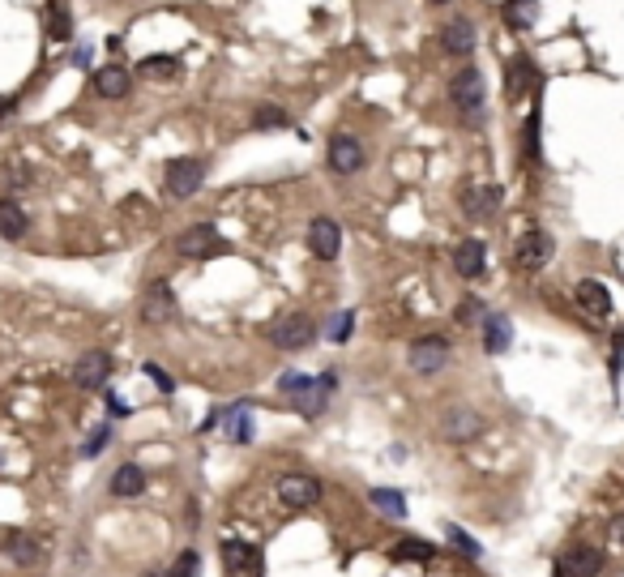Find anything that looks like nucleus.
I'll return each mask as SVG.
<instances>
[{"label": "nucleus", "instance_id": "1", "mask_svg": "<svg viewBox=\"0 0 624 577\" xmlns=\"http://www.w3.org/2000/svg\"><path fill=\"white\" fill-rule=\"evenodd\" d=\"M449 103L457 107V116L462 124H471V129H480L488 121V112H483V103H488V86H483V73L480 69H457L449 77Z\"/></svg>", "mask_w": 624, "mask_h": 577}, {"label": "nucleus", "instance_id": "2", "mask_svg": "<svg viewBox=\"0 0 624 577\" xmlns=\"http://www.w3.org/2000/svg\"><path fill=\"white\" fill-rule=\"evenodd\" d=\"M449 338H441V334H424V338H415L410 342V351H407V363L419 372V377H436L445 363H449Z\"/></svg>", "mask_w": 624, "mask_h": 577}, {"label": "nucleus", "instance_id": "3", "mask_svg": "<svg viewBox=\"0 0 624 577\" xmlns=\"http://www.w3.org/2000/svg\"><path fill=\"white\" fill-rule=\"evenodd\" d=\"M231 244L218 236V227H210V222H197V227H189L180 240H176V253L180 257H189V261H206V257H222Z\"/></svg>", "mask_w": 624, "mask_h": 577}, {"label": "nucleus", "instance_id": "4", "mask_svg": "<svg viewBox=\"0 0 624 577\" xmlns=\"http://www.w3.org/2000/svg\"><path fill=\"white\" fill-rule=\"evenodd\" d=\"M556 253V240L548 236V231H526V236H518V244H513V265L522 269V274H539L543 265L552 261Z\"/></svg>", "mask_w": 624, "mask_h": 577}, {"label": "nucleus", "instance_id": "5", "mask_svg": "<svg viewBox=\"0 0 624 577\" xmlns=\"http://www.w3.org/2000/svg\"><path fill=\"white\" fill-rule=\"evenodd\" d=\"M312 334H316V325H312V316H304V313H287L269 325V342H274L278 351H304L312 342Z\"/></svg>", "mask_w": 624, "mask_h": 577}, {"label": "nucleus", "instance_id": "6", "mask_svg": "<svg viewBox=\"0 0 624 577\" xmlns=\"http://www.w3.org/2000/svg\"><path fill=\"white\" fill-rule=\"evenodd\" d=\"M325 163L334 175H355L363 168V145L355 133H334L330 137V150H325Z\"/></svg>", "mask_w": 624, "mask_h": 577}, {"label": "nucleus", "instance_id": "7", "mask_svg": "<svg viewBox=\"0 0 624 577\" xmlns=\"http://www.w3.org/2000/svg\"><path fill=\"white\" fill-rule=\"evenodd\" d=\"M278 501L287 509H312L321 501V480L316 475H283L278 480Z\"/></svg>", "mask_w": 624, "mask_h": 577}, {"label": "nucleus", "instance_id": "8", "mask_svg": "<svg viewBox=\"0 0 624 577\" xmlns=\"http://www.w3.org/2000/svg\"><path fill=\"white\" fill-rule=\"evenodd\" d=\"M0 552L13 565H22V569H35L43 560V543L35 534H26V530H0Z\"/></svg>", "mask_w": 624, "mask_h": 577}, {"label": "nucleus", "instance_id": "9", "mask_svg": "<svg viewBox=\"0 0 624 577\" xmlns=\"http://www.w3.org/2000/svg\"><path fill=\"white\" fill-rule=\"evenodd\" d=\"M107 377H112V355L107 351H86L73 363V385L77 389H107Z\"/></svg>", "mask_w": 624, "mask_h": 577}, {"label": "nucleus", "instance_id": "10", "mask_svg": "<svg viewBox=\"0 0 624 577\" xmlns=\"http://www.w3.org/2000/svg\"><path fill=\"white\" fill-rule=\"evenodd\" d=\"M308 253L316 257V261H334L338 253H342V227H338L334 218H312Z\"/></svg>", "mask_w": 624, "mask_h": 577}, {"label": "nucleus", "instance_id": "11", "mask_svg": "<svg viewBox=\"0 0 624 577\" xmlns=\"http://www.w3.org/2000/svg\"><path fill=\"white\" fill-rule=\"evenodd\" d=\"M556 569L565 577H595L603 569V552L590 548V543H573V548H565V556L556 560Z\"/></svg>", "mask_w": 624, "mask_h": 577}, {"label": "nucleus", "instance_id": "12", "mask_svg": "<svg viewBox=\"0 0 624 577\" xmlns=\"http://www.w3.org/2000/svg\"><path fill=\"white\" fill-rule=\"evenodd\" d=\"M171 316H176V291L159 278V283H150V287L142 291V321L163 325V321H171Z\"/></svg>", "mask_w": 624, "mask_h": 577}, {"label": "nucleus", "instance_id": "13", "mask_svg": "<svg viewBox=\"0 0 624 577\" xmlns=\"http://www.w3.org/2000/svg\"><path fill=\"white\" fill-rule=\"evenodd\" d=\"M496 210H501V189L496 184H471L462 192V214L466 218L488 222V218H496Z\"/></svg>", "mask_w": 624, "mask_h": 577}, {"label": "nucleus", "instance_id": "14", "mask_svg": "<svg viewBox=\"0 0 624 577\" xmlns=\"http://www.w3.org/2000/svg\"><path fill=\"white\" fill-rule=\"evenodd\" d=\"M222 565L231 577H261V548L231 539V543H222Z\"/></svg>", "mask_w": 624, "mask_h": 577}, {"label": "nucleus", "instance_id": "15", "mask_svg": "<svg viewBox=\"0 0 624 577\" xmlns=\"http://www.w3.org/2000/svg\"><path fill=\"white\" fill-rule=\"evenodd\" d=\"M206 180V168L197 159H171L168 163V192L171 197H192Z\"/></svg>", "mask_w": 624, "mask_h": 577}, {"label": "nucleus", "instance_id": "16", "mask_svg": "<svg viewBox=\"0 0 624 577\" xmlns=\"http://www.w3.org/2000/svg\"><path fill=\"white\" fill-rule=\"evenodd\" d=\"M441 48L445 56H471L475 51V26L466 18H454V22L441 26Z\"/></svg>", "mask_w": 624, "mask_h": 577}, {"label": "nucleus", "instance_id": "17", "mask_svg": "<svg viewBox=\"0 0 624 577\" xmlns=\"http://www.w3.org/2000/svg\"><path fill=\"white\" fill-rule=\"evenodd\" d=\"M454 269L462 278H480L483 269H488V244L483 240H462L454 248Z\"/></svg>", "mask_w": 624, "mask_h": 577}, {"label": "nucleus", "instance_id": "18", "mask_svg": "<svg viewBox=\"0 0 624 577\" xmlns=\"http://www.w3.org/2000/svg\"><path fill=\"white\" fill-rule=\"evenodd\" d=\"M480 433H483V419H480V415H475L471 407L449 410V419H445V436H449V441L466 445V441H475Z\"/></svg>", "mask_w": 624, "mask_h": 577}, {"label": "nucleus", "instance_id": "19", "mask_svg": "<svg viewBox=\"0 0 624 577\" xmlns=\"http://www.w3.org/2000/svg\"><path fill=\"white\" fill-rule=\"evenodd\" d=\"M95 90L103 98H129L133 77H129V69H121V65H103V69L95 73Z\"/></svg>", "mask_w": 624, "mask_h": 577}, {"label": "nucleus", "instance_id": "20", "mask_svg": "<svg viewBox=\"0 0 624 577\" xmlns=\"http://www.w3.org/2000/svg\"><path fill=\"white\" fill-rule=\"evenodd\" d=\"M330 389H334V372H325V377H316V381L304 389V394H295V410L300 415H321L325 410V398H330Z\"/></svg>", "mask_w": 624, "mask_h": 577}, {"label": "nucleus", "instance_id": "21", "mask_svg": "<svg viewBox=\"0 0 624 577\" xmlns=\"http://www.w3.org/2000/svg\"><path fill=\"white\" fill-rule=\"evenodd\" d=\"M509 342H513V325H509V316H504V313H488V316H483V347H488L492 355H504V351H509Z\"/></svg>", "mask_w": 624, "mask_h": 577}, {"label": "nucleus", "instance_id": "22", "mask_svg": "<svg viewBox=\"0 0 624 577\" xmlns=\"http://www.w3.org/2000/svg\"><path fill=\"white\" fill-rule=\"evenodd\" d=\"M26 231H30L26 210L13 201V197H0V236H4V240H22Z\"/></svg>", "mask_w": 624, "mask_h": 577}, {"label": "nucleus", "instance_id": "23", "mask_svg": "<svg viewBox=\"0 0 624 577\" xmlns=\"http://www.w3.org/2000/svg\"><path fill=\"white\" fill-rule=\"evenodd\" d=\"M112 496H121V501H129V496H142V487H145V471L137 466V462H124L121 471L112 475Z\"/></svg>", "mask_w": 624, "mask_h": 577}, {"label": "nucleus", "instance_id": "24", "mask_svg": "<svg viewBox=\"0 0 624 577\" xmlns=\"http://www.w3.org/2000/svg\"><path fill=\"white\" fill-rule=\"evenodd\" d=\"M530 86H534V65H530V56H513V60H509V73H504L509 98H522Z\"/></svg>", "mask_w": 624, "mask_h": 577}, {"label": "nucleus", "instance_id": "25", "mask_svg": "<svg viewBox=\"0 0 624 577\" xmlns=\"http://www.w3.org/2000/svg\"><path fill=\"white\" fill-rule=\"evenodd\" d=\"M577 304H581L590 316H607V313H612V295H607V287L595 283V278L577 283Z\"/></svg>", "mask_w": 624, "mask_h": 577}, {"label": "nucleus", "instance_id": "26", "mask_svg": "<svg viewBox=\"0 0 624 577\" xmlns=\"http://www.w3.org/2000/svg\"><path fill=\"white\" fill-rule=\"evenodd\" d=\"M504 22L513 30H530L539 22V0H504Z\"/></svg>", "mask_w": 624, "mask_h": 577}, {"label": "nucleus", "instance_id": "27", "mask_svg": "<svg viewBox=\"0 0 624 577\" xmlns=\"http://www.w3.org/2000/svg\"><path fill=\"white\" fill-rule=\"evenodd\" d=\"M368 501L381 509L385 518H402V513H407V496H402V492H394V487H372V492H368Z\"/></svg>", "mask_w": 624, "mask_h": 577}, {"label": "nucleus", "instance_id": "28", "mask_svg": "<svg viewBox=\"0 0 624 577\" xmlns=\"http://www.w3.org/2000/svg\"><path fill=\"white\" fill-rule=\"evenodd\" d=\"M433 556H436V548L428 543V539H402V543L394 548V560H402V565H407V560H415V565H428Z\"/></svg>", "mask_w": 624, "mask_h": 577}, {"label": "nucleus", "instance_id": "29", "mask_svg": "<svg viewBox=\"0 0 624 577\" xmlns=\"http://www.w3.org/2000/svg\"><path fill=\"white\" fill-rule=\"evenodd\" d=\"M137 69H142L145 77H168V73L180 69V56H145Z\"/></svg>", "mask_w": 624, "mask_h": 577}, {"label": "nucleus", "instance_id": "30", "mask_svg": "<svg viewBox=\"0 0 624 577\" xmlns=\"http://www.w3.org/2000/svg\"><path fill=\"white\" fill-rule=\"evenodd\" d=\"M283 124H287V112H283V107L261 103V107L253 112V129H283Z\"/></svg>", "mask_w": 624, "mask_h": 577}, {"label": "nucleus", "instance_id": "31", "mask_svg": "<svg viewBox=\"0 0 624 577\" xmlns=\"http://www.w3.org/2000/svg\"><path fill=\"white\" fill-rule=\"evenodd\" d=\"M522 150H526V159H539V107H530V116H526V129H522Z\"/></svg>", "mask_w": 624, "mask_h": 577}, {"label": "nucleus", "instance_id": "32", "mask_svg": "<svg viewBox=\"0 0 624 577\" xmlns=\"http://www.w3.org/2000/svg\"><path fill=\"white\" fill-rule=\"evenodd\" d=\"M445 534H449V543H454V548H457V552H462V556H471V560H480V552H483V548H480V543H475V539H471V534H466V530H462V526H445Z\"/></svg>", "mask_w": 624, "mask_h": 577}, {"label": "nucleus", "instance_id": "33", "mask_svg": "<svg viewBox=\"0 0 624 577\" xmlns=\"http://www.w3.org/2000/svg\"><path fill=\"white\" fill-rule=\"evenodd\" d=\"M483 316H488V304L475 300V295H466V300H462V308H457V321H462V325H475V321H480V325H483Z\"/></svg>", "mask_w": 624, "mask_h": 577}, {"label": "nucleus", "instance_id": "34", "mask_svg": "<svg viewBox=\"0 0 624 577\" xmlns=\"http://www.w3.org/2000/svg\"><path fill=\"white\" fill-rule=\"evenodd\" d=\"M107 445H112V428L103 424V428H95V433L86 436V445H82V457H98L103 449H107Z\"/></svg>", "mask_w": 624, "mask_h": 577}, {"label": "nucleus", "instance_id": "35", "mask_svg": "<svg viewBox=\"0 0 624 577\" xmlns=\"http://www.w3.org/2000/svg\"><path fill=\"white\" fill-rule=\"evenodd\" d=\"M351 330H355V313H351V308H347V313H334V321H330V342H347Z\"/></svg>", "mask_w": 624, "mask_h": 577}, {"label": "nucleus", "instance_id": "36", "mask_svg": "<svg viewBox=\"0 0 624 577\" xmlns=\"http://www.w3.org/2000/svg\"><path fill=\"white\" fill-rule=\"evenodd\" d=\"M312 381H316V377H308V372H287V377H278V389L295 398V394H304Z\"/></svg>", "mask_w": 624, "mask_h": 577}, {"label": "nucleus", "instance_id": "37", "mask_svg": "<svg viewBox=\"0 0 624 577\" xmlns=\"http://www.w3.org/2000/svg\"><path fill=\"white\" fill-rule=\"evenodd\" d=\"M197 569H201L197 552H180V556H176V565H171V573H168V577H197Z\"/></svg>", "mask_w": 624, "mask_h": 577}, {"label": "nucleus", "instance_id": "38", "mask_svg": "<svg viewBox=\"0 0 624 577\" xmlns=\"http://www.w3.org/2000/svg\"><path fill=\"white\" fill-rule=\"evenodd\" d=\"M231 419H236V428H231V433H236V441H253V424H248V407H231Z\"/></svg>", "mask_w": 624, "mask_h": 577}, {"label": "nucleus", "instance_id": "39", "mask_svg": "<svg viewBox=\"0 0 624 577\" xmlns=\"http://www.w3.org/2000/svg\"><path fill=\"white\" fill-rule=\"evenodd\" d=\"M145 377H150V381L159 385L163 394H171V389H176V381H171V377H168V372H163V368H159V363H145Z\"/></svg>", "mask_w": 624, "mask_h": 577}, {"label": "nucleus", "instance_id": "40", "mask_svg": "<svg viewBox=\"0 0 624 577\" xmlns=\"http://www.w3.org/2000/svg\"><path fill=\"white\" fill-rule=\"evenodd\" d=\"M107 407H112V415H129V407H124L121 398L116 394H107Z\"/></svg>", "mask_w": 624, "mask_h": 577}, {"label": "nucleus", "instance_id": "41", "mask_svg": "<svg viewBox=\"0 0 624 577\" xmlns=\"http://www.w3.org/2000/svg\"><path fill=\"white\" fill-rule=\"evenodd\" d=\"M612 534L620 539V548H624V513H620V518H612Z\"/></svg>", "mask_w": 624, "mask_h": 577}, {"label": "nucleus", "instance_id": "42", "mask_svg": "<svg viewBox=\"0 0 624 577\" xmlns=\"http://www.w3.org/2000/svg\"><path fill=\"white\" fill-rule=\"evenodd\" d=\"M428 4H449V0H428Z\"/></svg>", "mask_w": 624, "mask_h": 577}, {"label": "nucleus", "instance_id": "43", "mask_svg": "<svg viewBox=\"0 0 624 577\" xmlns=\"http://www.w3.org/2000/svg\"><path fill=\"white\" fill-rule=\"evenodd\" d=\"M142 577H168V573H142Z\"/></svg>", "mask_w": 624, "mask_h": 577}, {"label": "nucleus", "instance_id": "44", "mask_svg": "<svg viewBox=\"0 0 624 577\" xmlns=\"http://www.w3.org/2000/svg\"><path fill=\"white\" fill-rule=\"evenodd\" d=\"M556 577H565V573H560V569H556Z\"/></svg>", "mask_w": 624, "mask_h": 577}]
</instances>
